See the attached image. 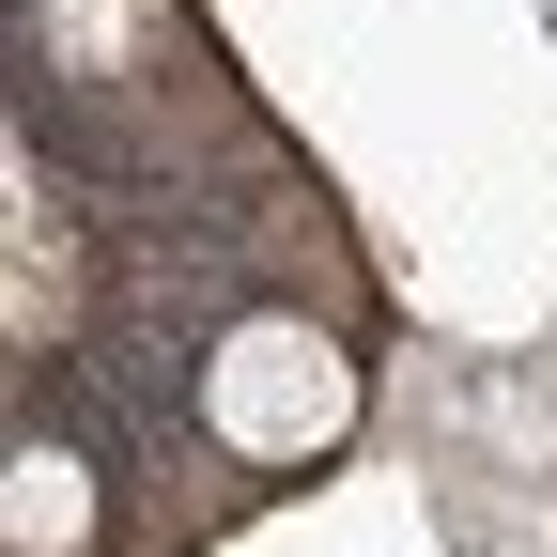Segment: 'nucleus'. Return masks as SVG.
Instances as JSON below:
<instances>
[{
    "instance_id": "2",
    "label": "nucleus",
    "mask_w": 557,
    "mask_h": 557,
    "mask_svg": "<svg viewBox=\"0 0 557 557\" xmlns=\"http://www.w3.org/2000/svg\"><path fill=\"white\" fill-rule=\"evenodd\" d=\"M124 511V465L78 434V418H32V449H16V496H0V542L16 557H94V527Z\"/></svg>"
},
{
    "instance_id": "1",
    "label": "nucleus",
    "mask_w": 557,
    "mask_h": 557,
    "mask_svg": "<svg viewBox=\"0 0 557 557\" xmlns=\"http://www.w3.org/2000/svg\"><path fill=\"white\" fill-rule=\"evenodd\" d=\"M357 418H372V357L341 341L325 310H233L218 341H201V372H186V434L218 449L248 496H278V480H310L357 449Z\"/></svg>"
}]
</instances>
